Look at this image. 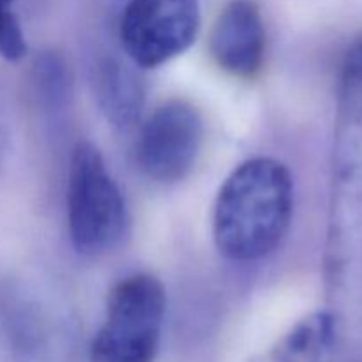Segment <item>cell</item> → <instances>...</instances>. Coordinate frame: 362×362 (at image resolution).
<instances>
[{
	"label": "cell",
	"mask_w": 362,
	"mask_h": 362,
	"mask_svg": "<svg viewBox=\"0 0 362 362\" xmlns=\"http://www.w3.org/2000/svg\"><path fill=\"white\" fill-rule=\"evenodd\" d=\"M98 99L115 126H129L144 106V88L136 74L119 60H105L98 71Z\"/></svg>",
	"instance_id": "ba28073f"
},
{
	"label": "cell",
	"mask_w": 362,
	"mask_h": 362,
	"mask_svg": "<svg viewBox=\"0 0 362 362\" xmlns=\"http://www.w3.org/2000/svg\"><path fill=\"white\" fill-rule=\"evenodd\" d=\"M329 276L341 296L362 299V37L339 73Z\"/></svg>",
	"instance_id": "6da1fadb"
},
{
	"label": "cell",
	"mask_w": 362,
	"mask_h": 362,
	"mask_svg": "<svg viewBox=\"0 0 362 362\" xmlns=\"http://www.w3.org/2000/svg\"><path fill=\"white\" fill-rule=\"evenodd\" d=\"M204 138L200 113L184 101L159 106L147 119L136 141V163L158 182H177L193 168Z\"/></svg>",
	"instance_id": "8992f818"
},
{
	"label": "cell",
	"mask_w": 362,
	"mask_h": 362,
	"mask_svg": "<svg viewBox=\"0 0 362 362\" xmlns=\"http://www.w3.org/2000/svg\"><path fill=\"white\" fill-rule=\"evenodd\" d=\"M11 6L13 0H0V55L7 60H20L27 53V42Z\"/></svg>",
	"instance_id": "30bf717a"
},
{
	"label": "cell",
	"mask_w": 362,
	"mask_h": 362,
	"mask_svg": "<svg viewBox=\"0 0 362 362\" xmlns=\"http://www.w3.org/2000/svg\"><path fill=\"white\" fill-rule=\"evenodd\" d=\"M211 53L218 66L237 78H253L265 59V27L253 0H232L211 32Z\"/></svg>",
	"instance_id": "52a82bcc"
},
{
	"label": "cell",
	"mask_w": 362,
	"mask_h": 362,
	"mask_svg": "<svg viewBox=\"0 0 362 362\" xmlns=\"http://www.w3.org/2000/svg\"><path fill=\"white\" fill-rule=\"evenodd\" d=\"M338 320L331 311H317L300 320L276 345L269 362H324L332 350Z\"/></svg>",
	"instance_id": "9c48e42d"
},
{
	"label": "cell",
	"mask_w": 362,
	"mask_h": 362,
	"mask_svg": "<svg viewBox=\"0 0 362 362\" xmlns=\"http://www.w3.org/2000/svg\"><path fill=\"white\" fill-rule=\"evenodd\" d=\"M292 212L288 168L271 158L250 159L226 177L216 198V247L228 260H260L286 235Z\"/></svg>",
	"instance_id": "7a4b0ae2"
},
{
	"label": "cell",
	"mask_w": 362,
	"mask_h": 362,
	"mask_svg": "<svg viewBox=\"0 0 362 362\" xmlns=\"http://www.w3.org/2000/svg\"><path fill=\"white\" fill-rule=\"evenodd\" d=\"M127 225L122 191L90 141H78L67 184V226L74 250L87 257L112 251Z\"/></svg>",
	"instance_id": "3957f363"
},
{
	"label": "cell",
	"mask_w": 362,
	"mask_h": 362,
	"mask_svg": "<svg viewBox=\"0 0 362 362\" xmlns=\"http://www.w3.org/2000/svg\"><path fill=\"white\" fill-rule=\"evenodd\" d=\"M198 30V0H129L119 32L124 52L136 66L158 67L186 52Z\"/></svg>",
	"instance_id": "5b68a950"
},
{
	"label": "cell",
	"mask_w": 362,
	"mask_h": 362,
	"mask_svg": "<svg viewBox=\"0 0 362 362\" xmlns=\"http://www.w3.org/2000/svg\"><path fill=\"white\" fill-rule=\"evenodd\" d=\"M165 288L151 274H133L108 296L106 317L90 345V362H152L165 320Z\"/></svg>",
	"instance_id": "277c9868"
}]
</instances>
